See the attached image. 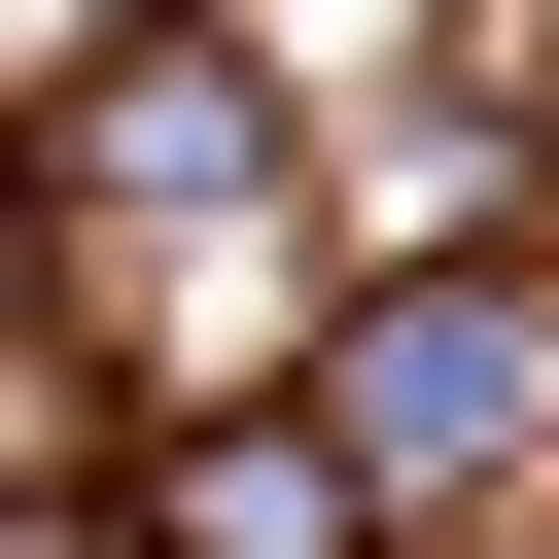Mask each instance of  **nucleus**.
<instances>
[{
  "mask_svg": "<svg viewBox=\"0 0 559 559\" xmlns=\"http://www.w3.org/2000/svg\"><path fill=\"white\" fill-rule=\"evenodd\" d=\"M140 559H384V489L314 419H210V454H140Z\"/></svg>",
  "mask_w": 559,
  "mask_h": 559,
  "instance_id": "obj_2",
  "label": "nucleus"
},
{
  "mask_svg": "<svg viewBox=\"0 0 559 559\" xmlns=\"http://www.w3.org/2000/svg\"><path fill=\"white\" fill-rule=\"evenodd\" d=\"M314 454L419 524V489H489V454H559V280H384L349 314V384H314Z\"/></svg>",
  "mask_w": 559,
  "mask_h": 559,
  "instance_id": "obj_1",
  "label": "nucleus"
}]
</instances>
